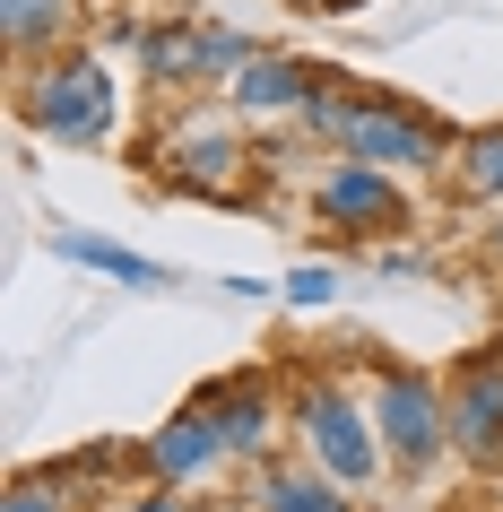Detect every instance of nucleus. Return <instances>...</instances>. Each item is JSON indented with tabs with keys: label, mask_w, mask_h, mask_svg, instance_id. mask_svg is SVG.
<instances>
[{
	"label": "nucleus",
	"mask_w": 503,
	"mask_h": 512,
	"mask_svg": "<svg viewBox=\"0 0 503 512\" xmlns=\"http://www.w3.org/2000/svg\"><path fill=\"white\" fill-rule=\"evenodd\" d=\"M304 122H313L339 157H356V165H434L451 148V131L434 122V113H417V105H399V96H373V87H356V79H339V87H321L313 105H304Z\"/></svg>",
	"instance_id": "nucleus-1"
},
{
	"label": "nucleus",
	"mask_w": 503,
	"mask_h": 512,
	"mask_svg": "<svg viewBox=\"0 0 503 512\" xmlns=\"http://www.w3.org/2000/svg\"><path fill=\"white\" fill-rule=\"evenodd\" d=\"M18 113H27L44 139H61V148H105L122 96H113V79H105V61H96V53H61L44 79H27Z\"/></svg>",
	"instance_id": "nucleus-2"
},
{
	"label": "nucleus",
	"mask_w": 503,
	"mask_h": 512,
	"mask_svg": "<svg viewBox=\"0 0 503 512\" xmlns=\"http://www.w3.org/2000/svg\"><path fill=\"white\" fill-rule=\"evenodd\" d=\"M295 426H304V452H313V469H330L339 486H373V469L391 460V452H382V434H373V417L347 400L339 382H304Z\"/></svg>",
	"instance_id": "nucleus-3"
},
{
	"label": "nucleus",
	"mask_w": 503,
	"mask_h": 512,
	"mask_svg": "<svg viewBox=\"0 0 503 512\" xmlns=\"http://www.w3.org/2000/svg\"><path fill=\"white\" fill-rule=\"evenodd\" d=\"M373 434H382V452H391V469H434V460L451 452V400L434 391L425 374H382L373 382Z\"/></svg>",
	"instance_id": "nucleus-4"
},
{
	"label": "nucleus",
	"mask_w": 503,
	"mask_h": 512,
	"mask_svg": "<svg viewBox=\"0 0 503 512\" xmlns=\"http://www.w3.org/2000/svg\"><path fill=\"white\" fill-rule=\"evenodd\" d=\"M252 53H261L252 35L200 27V18H165V27L139 35V70H148L157 87H226Z\"/></svg>",
	"instance_id": "nucleus-5"
},
{
	"label": "nucleus",
	"mask_w": 503,
	"mask_h": 512,
	"mask_svg": "<svg viewBox=\"0 0 503 512\" xmlns=\"http://www.w3.org/2000/svg\"><path fill=\"white\" fill-rule=\"evenodd\" d=\"M157 174L174 191H200V200H243V139L217 122V113H191L174 122L157 148Z\"/></svg>",
	"instance_id": "nucleus-6"
},
{
	"label": "nucleus",
	"mask_w": 503,
	"mask_h": 512,
	"mask_svg": "<svg viewBox=\"0 0 503 512\" xmlns=\"http://www.w3.org/2000/svg\"><path fill=\"white\" fill-rule=\"evenodd\" d=\"M451 400V452H469V469L503 478V356H469L443 382Z\"/></svg>",
	"instance_id": "nucleus-7"
},
{
	"label": "nucleus",
	"mask_w": 503,
	"mask_h": 512,
	"mask_svg": "<svg viewBox=\"0 0 503 512\" xmlns=\"http://www.w3.org/2000/svg\"><path fill=\"white\" fill-rule=\"evenodd\" d=\"M313 209L339 226V235H399L408 226V200H399V183H391V165H330L321 174V191H313Z\"/></svg>",
	"instance_id": "nucleus-8"
},
{
	"label": "nucleus",
	"mask_w": 503,
	"mask_h": 512,
	"mask_svg": "<svg viewBox=\"0 0 503 512\" xmlns=\"http://www.w3.org/2000/svg\"><path fill=\"white\" fill-rule=\"evenodd\" d=\"M321 87H339V70H321V61H295V53H252L226 79L235 113H304Z\"/></svg>",
	"instance_id": "nucleus-9"
},
{
	"label": "nucleus",
	"mask_w": 503,
	"mask_h": 512,
	"mask_svg": "<svg viewBox=\"0 0 503 512\" xmlns=\"http://www.w3.org/2000/svg\"><path fill=\"white\" fill-rule=\"evenodd\" d=\"M217 460H235V452H226V434H217V417L200 400H191L174 426L148 434V469H157V486H200V478H217Z\"/></svg>",
	"instance_id": "nucleus-10"
},
{
	"label": "nucleus",
	"mask_w": 503,
	"mask_h": 512,
	"mask_svg": "<svg viewBox=\"0 0 503 512\" xmlns=\"http://www.w3.org/2000/svg\"><path fill=\"white\" fill-rule=\"evenodd\" d=\"M200 408L217 417V434H226V452H269V426H278V400H269V382H209L200 391Z\"/></svg>",
	"instance_id": "nucleus-11"
},
{
	"label": "nucleus",
	"mask_w": 503,
	"mask_h": 512,
	"mask_svg": "<svg viewBox=\"0 0 503 512\" xmlns=\"http://www.w3.org/2000/svg\"><path fill=\"white\" fill-rule=\"evenodd\" d=\"M53 252H61V261H79V270L122 278V287H174V270H165V261L131 252V243H105V235H79V226H61V235H53Z\"/></svg>",
	"instance_id": "nucleus-12"
},
{
	"label": "nucleus",
	"mask_w": 503,
	"mask_h": 512,
	"mask_svg": "<svg viewBox=\"0 0 503 512\" xmlns=\"http://www.w3.org/2000/svg\"><path fill=\"white\" fill-rule=\"evenodd\" d=\"M347 495H356V486H339L330 469H269L252 504L261 512H356Z\"/></svg>",
	"instance_id": "nucleus-13"
},
{
	"label": "nucleus",
	"mask_w": 503,
	"mask_h": 512,
	"mask_svg": "<svg viewBox=\"0 0 503 512\" xmlns=\"http://www.w3.org/2000/svg\"><path fill=\"white\" fill-rule=\"evenodd\" d=\"M79 18V0H0V27H9V53H44L61 44Z\"/></svg>",
	"instance_id": "nucleus-14"
},
{
	"label": "nucleus",
	"mask_w": 503,
	"mask_h": 512,
	"mask_svg": "<svg viewBox=\"0 0 503 512\" xmlns=\"http://www.w3.org/2000/svg\"><path fill=\"white\" fill-rule=\"evenodd\" d=\"M460 191H469V200H503V122L477 131V139H460Z\"/></svg>",
	"instance_id": "nucleus-15"
},
{
	"label": "nucleus",
	"mask_w": 503,
	"mask_h": 512,
	"mask_svg": "<svg viewBox=\"0 0 503 512\" xmlns=\"http://www.w3.org/2000/svg\"><path fill=\"white\" fill-rule=\"evenodd\" d=\"M9 512H70V486L61 478H18L9 486Z\"/></svg>",
	"instance_id": "nucleus-16"
},
{
	"label": "nucleus",
	"mask_w": 503,
	"mask_h": 512,
	"mask_svg": "<svg viewBox=\"0 0 503 512\" xmlns=\"http://www.w3.org/2000/svg\"><path fill=\"white\" fill-rule=\"evenodd\" d=\"M330 296H339V278L321 270V261H313V270H295V278H287V304H330Z\"/></svg>",
	"instance_id": "nucleus-17"
},
{
	"label": "nucleus",
	"mask_w": 503,
	"mask_h": 512,
	"mask_svg": "<svg viewBox=\"0 0 503 512\" xmlns=\"http://www.w3.org/2000/svg\"><path fill=\"white\" fill-rule=\"evenodd\" d=\"M113 512H183V486H148V495H122Z\"/></svg>",
	"instance_id": "nucleus-18"
},
{
	"label": "nucleus",
	"mask_w": 503,
	"mask_h": 512,
	"mask_svg": "<svg viewBox=\"0 0 503 512\" xmlns=\"http://www.w3.org/2000/svg\"><path fill=\"white\" fill-rule=\"evenodd\" d=\"M295 9H330V0H295ZM339 9H347V0H339Z\"/></svg>",
	"instance_id": "nucleus-19"
},
{
	"label": "nucleus",
	"mask_w": 503,
	"mask_h": 512,
	"mask_svg": "<svg viewBox=\"0 0 503 512\" xmlns=\"http://www.w3.org/2000/svg\"><path fill=\"white\" fill-rule=\"evenodd\" d=\"M495 261H503V226H495Z\"/></svg>",
	"instance_id": "nucleus-20"
}]
</instances>
